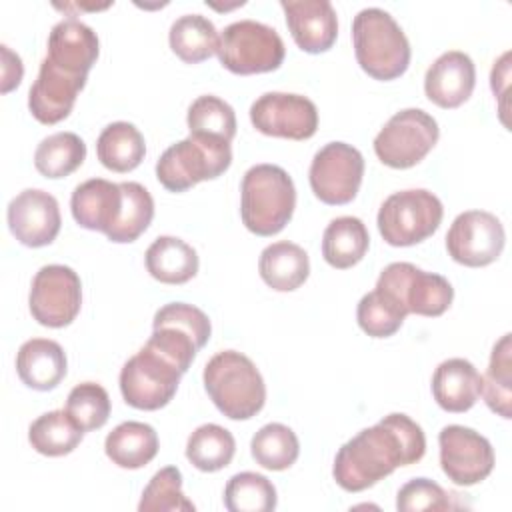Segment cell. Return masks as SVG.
I'll list each match as a JSON object with an SVG mask.
<instances>
[{
	"label": "cell",
	"instance_id": "cell-2",
	"mask_svg": "<svg viewBox=\"0 0 512 512\" xmlns=\"http://www.w3.org/2000/svg\"><path fill=\"white\" fill-rule=\"evenodd\" d=\"M204 388L214 406L232 420L256 416L266 402V386L256 364L236 350L214 354L204 366Z\"/></svg>",
	"mask_w": 512,
	"mask_h": 512
},
{
	"label": "cell",
	"instance_id": "cell-15",
	"mask_svg": "<svg viewBox=\"0 0 512 512\" xmlns=\"http://www.w3.org/2000/svg\"><path fill=\"white\" fill-rule=\"evenodd\" d=\"M442 472L458 486H472L488 478L494 468V448L480 432L450 424L438 434Z\"/></svg>",
	"mask_w": 512,
	"mask_h": 512
},
{
	"label": "cell",
	"instance_id": "cell-43",
	"mask_svg": "<svg viewBox=\"0 0 512 512\" xmlns=\"http://www.w3.org/2000/svg\"><path fill=\"white\" fill-rule=\"evenodd\" d=\"M0 48H2V92L6 94L20 84L24 66H22L20 56L14 54L6 44H2Z\"/></svg>",
	"mask_w": 512,
	"mask_h": 512
},
{
	"label": "cell",
	"instance_id": "cell-8",
	"mask_svg": "<svg viewBox=\"0 0 512 512\" xmlns=\"http://www.w3.org/2000/svg\"><path fill=\"white\" fill-rule=\"evenodd\" d=\"M212 334L210 318L186 302H170L154 314L152 336L146 346L170 360L182 374Z\"/></svg>",
	"mask_w": 512,
	"mask_h": 512
},
{
	"label": "cell",
	"instance_id": "cell-9",
	"mask_svg": "<svg viewBox=\"0 0 512 512\" xmlns=\"http://www.w3.org/2000/svg\"><path fill=\"white\" fill-rule=\"evenodd\" d=\"M438 122L420 108L396 112L374 138L378 160L390 168H412L436 146Z\"/></svg>",
	"mask_w": 512,
	"mask_h": 512
},
{
	"label": "cell",
	"instance_id": "cell-5",
	"mask_svg": "<svg viewBox=\"0 0 512 512\" xmlns=\"http://www.w3.org/2000/svg\"><path fill=\"white\" fill-rule=\"evenodd\" d=\"M232 162L230 142L190 134L168 146L156 162V178L170 192H184L202 180L218 178Z\"/></svg>",
	"mask_w": 512,
	"mask_h": 512
},
{
	"label": "cell",
	"instance_id": "cell-23",
	"mask_svg": "<svg viewBox=\"0 0 512 512\" xmlns=\"http://www.w3.org/2000/svg\"><path fill=\"white\" fill-rule=\"evenodd\" d=\"M68 370L64 348L48 338L26 340L16 354V372L20 380L40 392L56 388Z\"/></svg>",
	"mask_w": 512,
	"mask_h": 512
},
{
	"label": "cell",
	"instance_id": "cell-42",
	"mask_svg": "<svg viewBox=\"0 0 512 512\" xmlns=\"http://www.w3.org/2000/svg\"><path fill=\"white\" fill-rule=\"evenodd\" d=\"M460 494L446 492L440 484L428 478L408 480L396 496V508L400 512H420V510H450L456 508L452 500Z\"/></svg>",
	"mask_w": 512,
	"mask_h": 512
},
{
	"label": "cell",
	"instance_id": "cell-40",
	"mask_svg": "<svg viewBox=\"0 0 512 512\" xmlns=\"http://www.w3.org/2000/svg\"><path fill=\"white\" fill-rule=\"evenodd\" d=\"M194 504L182 492V474L176 466L158 470L142 492L140 512H194Z\"/></svg>",
	"mask_w": 512,
	"mask_h": 512
},
{
	"label": "cell",
	"instance_id": "cell-1",
	"mask_svg": "<svg viewBox=\"0 0 512 512\" xmlns=\"http://www.w3.org/2000/svg\"><path fill=\"white\" fill-rule=\"evenodd\" d=\"M426 452L422 428L406 414L392 412L340 446L332 476L346 492H362L398 466L416 464Z\"/></svg>",
	"mask_w": 512,
	"mask_h": 512
},
{
	"label": "cell",
	"instance_id": "cell-19",
	"mask_svg": "<svg viewBox=\"0 0 512 512\" xmlns=\"http://www.w3.org/2000/svg\"><path fill=\"white\" fill-rule=\"evenodd\" d=\"M280 6L300 50L320 54L332 48L338 36V18L328 0H280Z\"/></svg>",
	"mask_w": 512,
	"mask_h": 512
},
{
	"label": "cell",
	"instance_id": "cell-35",
	"mask_svg": "<svg viewBox=\"0 0 512 512\" xmlns=\"http://www.w3.org/2000/svg\"><path fill=\"white\" fill-rule=\"evenodd\" d=\"M250 452L262 468L278 472L290 468L296 462L300 454V442L292 428L280 422H270L252 436Z\"/></svg>",
	"mask_w": 512,
	"mask_h": 512
},
{
	"label": "cell",
	"instance_id": "cell-34",
	"mask_svg": "<svg viewBox=\"0 0 512 512\" xmlns=\"http://www.w3.org/2000/svg\"><path fill=\"white\" fill-rule=\"evenodd\" d=\"M86 158V144L74 132H56L44 138L34 152V166L46 178L72 174Z\"/></svg>",
	"mask_w": 512,
	"mask_h": 512
},
{
	"label": "cell",
	"instance_id": "cell-10",
	"mask_svg": "<svg viewBox=\"0 0 512 512\" xmlns=\"http://www.w3.org/2000/svg\"><path fill=\"white\" fill-rule=\"evenodd\" d=\"M182 372L150 346H142L120 370V392L138 410L164 408L176 394Z\"/></svg>",
	"mask_w": 512,
	"mask_h": 512
},
{
	"label": "cell",
	"instance_id": "cell-6",
	"mask_svg": "<svg viewBox=\"0 0 512 512\" xmlns=\"http://www.w3.org/2000/svg\"><path fill=\"white\" fill-rule=\"evenodd\" d=\"M444 216L436 194L424 188L390 194L378 210V230L390 246H412L430 238Z\"/></svg>",
	"mask_w": 512,
	"mask_h": 512
},
{
	"label": "cell",
	"instance_id": "cell-26",
	"mask_svg": "<svg viewBox=\"0 0 512 512\" xmlns=\"http://www.w3.org/2000/svg\"><path fill=\"white\" fill-rule=\"evenodd\" d=\"M146 270L162 284H184L198 272V254L176 236H158L144 254Z\"/></svg>",
	"mask_w": 512,
	"mask_h": 512
},
{
	"label": "cell",
	"instance_id": "cell-18",
	"mask_svg": "<svg viewBox=\"0 0 512 512\" xmlns=\"http://www.w3.org/2000/svg\"><path fill=\"white\" fill-rule=\"evenodd\" d=\"M86 76L70 74L48 58L40 62L38 78L28 92V108L42 124H56L64 120L76 102L78 92L84 88Z\"/></svg>",
	"mask_w": 512,
	"mask_h": 512
},
{
	"label": "cell",
	"instance_id": "cell-24",
	"mask_svg": "<svg viewBox=\"0 0 512 512\" xmlns=\"http://www.w3.org/2000/svg\"><path fill=\"white\" fill-rule=\"evenodd\" d=\"M432 394L442 410L466 412L482 394V376L472 362L448 358L434 370Z\"/></svg>",
	"mask_w": 512,
	"mask_h": 512
},
{
	"label": "cell",
	"instance_id": "cell-28",
	"mask_svg": "<svg viewBox=\"0 0 512 512\" xmlns=\"http://www.w3.org/2000/svg\"><path fill=\"white\" fill-rule=\"evenodd\" d=\"M368 244L370 236L360 218L338 216L324 230L322 256L330 266L346 270L364 258Z\"/></svg>",
	"mask_w": 512,
	"mask_h": 512
},
{
	"label": "cell",
	"instance_id": "cell-22",
	"mask_svg": "<svg viewBox=\"0 0 512 512\" xmlns=\"http://www.w3.org/2000/svg\"><path fill=\"white\" fill-rule=\"evenodd\" d=\"M70 210L82 228L108 234L122 212L120 184L104 178H90L78 184L70 198Z\"/></svg>",
	"mask_w": 512,
	"mask_h": 512
},
{
	"label": "cell",
	"instance_id": "cell-31",
	"mask_svg": "<svg viewBox=\"0 0 512 512\" xmlns=\"http://www.w3.org/2000/svg\"><path fill=\"white\" fill-rule=\"evenodd\" d=\"M84 430L66 410H52L38 416L28 428V442L44 456L70 454L82 442Z\"/></svg>",
	"mask_w": 512,
	"mask_h": 512
},
{
	"label": "cell",
	"instance_id": "cell-32",
	"mask_svg": "<svg viewBox=\"0 0 512 512\" xmlns=\"http://www.w3.org/2000/svg\"><path fill=\"white\" fill-rule=\"evenodd\" d=\"M236 452V440L230 430L218 424L198 426L186 442V458L202 472L226 468Z\"/></svg>",
	"mask_w": 512,
	"mask_h": 512
},
{
	"label": "cell",
	"instance_id": "cell-16",
	"mask_svg": "<svg viewBox=\"0 0 512 512\" xmlns=\"http://www.w3.org/2000/svg\"><path fill=\"white\" fill-rule=\"evenodd\" d=\"M250 122L266 136L306 140L316 134L318 110L302 94L266 92L252 102Z\"/></svg>",
	"mask_w": 512,
	"mask_h": 512
},
{
	"label": "cell",
	"instance_id": "cell-33",
	"mask_svg": "<svg viewBox=\"0 0 512 512\" xmlns=\"http://www.w3.org/2000/svg\"><path fill=\"white\" fill-rule=\"evenodd\" d=\"M482 394L492 412L512 418V346L510 334H504L492 348L490 364L482 376Z\"/></svg>",
	"mask_w": 512,
	"mask_h": 512
},
{
	"label": "cell",
	"instance_id": "cell-4",
	"mask_svg": "<svg viewBox=\"0 0 512 512\" xmlns=\"http://www.w3.org/2000/svg\"><path fill=\"white\" fill-rule=\"evenodd\" d=\"M352 42L360 68L376 80H394L410 64L406 34L382 8H364L354 16Z\"/></svg>",
	"mask_w": 512,
	"mask_h": 512
},
{
	"label": "cell",
	"instance_id": "cell-37",
	"mask_svg": "<svg viewBox=\"0 0 512 512\" xmlns=\"http://www.w3.org/2000/svg\"><path fill=\"white\" fill-rule=\"evenodd\" d=\"M408 316V310L388 292L374 288L364 294L356 308L358 326L372 338L392 336Z\"/></svg>",
	"mask_w": 512,
	"mask_h": 512
},
{
	"label": "cell",
	"instance_id": "cell-25",
	"mask_svg": "<svg viewBox=\"0 0 512 512\" xmlns=\"http://www.w3.org/2000/svg\"><path fill=\"white\" fill-rule=\"evenodd\" d=\"M258 270L272 290L292 292L306 282L310 274V260L302 246L280 240L262 250Z\"/></svg>",
	"mask_w": 512,
	"mask_h": 512
},
{
	"label": "cell",
	"instance_id": "cell-17",
	"mask_svg": "<svg viewBox=\"0 0 512 512\" xmlns=\"http://www.w3.org/2000/svg\"><path fill=\"white\" fill-rule=\"evenodd\" d=\"M8 228L12 236L30 248L48 246L60 232L58 200L40 188H26L8 204Z\"/></svg>",
	"mask_w": 512,
	"mask_h": 512
},
{
	"label": "cell",
	"instance_id": "cell-39",
	"mask_svg": "<svg viewBox=\"0 0 512 512\" xmlns=\"http://www.w3.org/2000/svg\"><path fill=\"white\" fill-rule=\"evenodd\" d=\"M188 130L190 134L214 136L232 142L236 136V114L234 108L218 96H198L188 108Z\"/></svg>",
	"mask_w": 512,
	"mask_h": 512
},
{
	"label": "cell",
	"instance_id": "cell-36",
	"mask_svg": "<svg viewBox=\"0 0 512 512\" xmlns=\"http://www.w3.org/2000/svg\"><path fill=\"white\" fill-rule=\"evenodd\" d=\"M122 212L116 226L106 234L110 242H134L154 218V200L150 192L138 182H120Z\"/></svg>",
	"mask_w": 512,
	"mask_h": 512
},
{
	"label": "cell",
	"instance_id": "cell-29",
	"mask_svg": "<svg viewBox=\"0 0 512 512\" xmlns=\"http://www.w3.org/2000/svg\"><path fill=\"white\" fill-rule=\"evenodd\" d=\"M96 154L108 170L130 172L144 160L146 142L134 124L120 120L108 124L100 132L96 140Z\"/></svg>",
	"mask_w": 512,
	"mask_h": 512
},
{
	"label": "cell",
	"instance_id": "cell-21",
	"mask_svg": "<svg viewBox=\"0 0 512 512\" xmlns=\"http://www.w3.org/2000/svg\"><path fill=\"white\" fill-rule=\"evenodd\" d=\"M98 52V36L88 24L76 18H64L52 26L46 58L58 68L76 76H88Z\"/></svg>",
	"mask_w": 512,
	"mask_h": 512
},
{
	"label": "cell",
	"instance_id": "cell-20",
	"mask_svg": "<svg viewBox=\"0 0 512 512\" xmlns=\"http://www.w3.org/2000/svg\"><path fill=\"white\" fill-rule=\"evenodd\" d=\"M476 84V68L472 58L462 50L440 54L424 76V92L430 102L440 108H458L464 104Z\"/></svg>",
	"mask_w": 512,
	"mask_h": 512
},
{
	"label": "cell",
	"instance_id": "cell-12",
	"mask_svg": "<svg viewBox=\"0 0 512 512\" xmlns=\"http://www.w3.org/2000/svg\"><path fill=\"white\" fill-rule=\"evenodd\" d=\"M364 176V158L346 142H328L310 164L308 180L318 200L330 206L348 204L356 198Z\"/></svg>",
	"mask_w": 512,
	"mask_h": 512
},
{
	"label": "cell",
	"instance_id": "cell-41",
	"mask_svg": "<svg viewBox=\"0 0 512 512\" xmlns=\"http://www.w3.org/2000/svg\"><path fill=\"white\" fill-rule=\"evenodd\" d=\"M66 412L84 430H98L110 416V396L96 382L76 384L66 400Z\"/></svg>",
	"mask_w": 512,
	"mask_h": 512
},
{
	"label": "cell",
	"instance_id": "cell-30",
	"mask_svg": "<svg viewBox=\"0 0 512 512\" xmlns=\"http://www.w3.org/2000/svg\"><path fill=\"white\" fill-rule=\"evenodd\" d=\"M218 38L216 26L202 14H184L176 18L168 32L172 52L188 64H198L216 54Z\"/></svg>",
	"mask_w": 512,
	"mask_h": 512
},
{
	"label": "cell",
	"instance_id": "cell-27",
	"mask_svg": "<svg viewBox=\"0 0 512 512\" xmlns=\"http://www.w3.org/2000/svg\"><path fill=\"white\" fill-rule=\"evenodd\" d=\"M104 452L116 466L136 470L158 454V434L150 424L128 420L106 436Z\"/></svg>",
	"mask_w": 512,
	"mask_h": 512
},
{
	"label": "cell",
	"instance_id": "cell-7",
	"mask_svg": "<svg viewBox=\"0 0 512 512\" xmlns=\"http://www.w3.org/2000/svg\"><path fill=\"white\" fill-rule=\"evenodd\" d=\"M216 54L226 70L246 76L280 68L286 48L272 26L256 20H238L222 30Z\"/></svg>",
	"mask_w": 512,
	"mask_h": 512
},
{
	"label": "cell",
	"instance_id": "cell-3",
	"mask_svg": "<svg viewBox=\"0 0 512 512\" xmlns=\"http://www.w3.org/2000/svg\"><path fill=\"white\" fill-rule=\"evenodd\" d=\"M240 216L256 236L278 234L296 208V188L288 172L276 164L246 170L240 190Z\"/></svg>",
	"mask_w": 512,
	"mask_h": 512
},
{
	"label": "cell",
	"instance_id": "cell-13",
	"mask_svg": "<svg viewBox=\"0 0 512 512\" xmlns=\"http://www.w3.org/2000/svg\"><path fill=\"white\" fill-rule=\"evenodd\" d=\"M32 318L48 328L68 326L82 306V284L78 274L64 264L42 266L28 298Z\"/></svg>",
	"mask_w": 512,
	"mask_h": 512
},
{
	"label": "cell",
	"instance_id": "cell-11",
	"mask_svg": "<svg viewBox=\"0 0 512 512\" xmlns=\"http://www.w3.org/2000/svg\"><path fill=\"white\" fill-rule=\"evenodd\" d=\"M376 288L392 294L408 314L420 316L444 314L454 298V288L444 276L420 270L410 262L388 264L380 272Z\"/></svg>",
	"mask_w": 512,
	"mask_h": 512
},
{
	"label": "cell",
	"instance_id": "cell-14",
	"mask_svg": "<svg viewBox=\"0 0 512 512\" xmlns=\"http://www.w3.org/2000/svg\"><path fill=\"white\" fill-rule=\"evenodd\" d=\"M506 242L502 222L486 210L458 214L446 234V250L454 262L480 268L492 264Z\"/></svg>",
	"mask_w": 512,
	"mask_h": 512
},
{
	"label": "cell",
	"instance_id": "cell-38",
	"mask_svg": "<svg viewBox=\"0 0 512 512\" xmlns=\"http://www.w3.org/2000/svg\"><path fill=\"white\" fill-rule=\"evenodd\" d=\"M276 502L274 484L256 472L234 474L224 488V506L230 512H270Z\"/></svg>",
	"mask_w": 512,
	"mask_h": 512
}]
</instances>
